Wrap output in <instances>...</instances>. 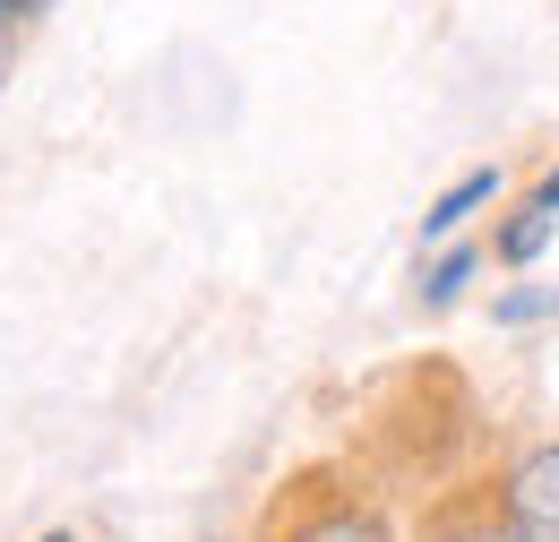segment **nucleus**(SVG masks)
Wrapping results in <instances>:
<instances>
[{
  "instance_id": "f257e3e1",
  "label": "nucleus",
  "mask_w": 559,
  "mask_h": 542,
  "mask_svg": "<svg viewBox=\"0 0 559 542\" xmlns=\"http://www.w3.org/2000/svg\"><path fill=\"white\" fill-rule=\"evenodd\" d=\"M490 517L508 542H559V439H525L490 474Z\"/></svg>"
},
{
  "instance_id": "7ed1b4c3",
  "label": "nucleus",
  "mask_w": 559,
  "mask_h": 542,
  "mask_svg": "<svg viewBox=\"0 0 559 542\" xmlns=\"http://www.w3.org/2000/svg\"><path fill=\"white\" fill-rule=\"evenodd\" d=\"M559 241V207L551 199H534V190H525V199H508L499 207V224H490V259H499V268H543V250H551Z\"/></svg>"
},
{
  "instance_id": "6e6552de",
  "label": "nucleus",
  "mask_w": 559,
  "mask_h": 542,
  "mask_svg": "<svg viewBox=\"0 0 559 542\" xmlns=\"http://www.w3.org/2000/svg\"><path fill=\"white\" fill-rule=\"evenodd\" d=\"M534 199H551V207H559V155L543 164V173H534Z\"/></svg>"
},
{
  "instance_id": "39448f33",
  "label": "nucleus",
  "mask_w": 559,
  "mask_h": 542,
  "mask_svg": "<svg viewBox=\"0 0 559 542\" xmlns=\"http://www.w3.org/2000/svg\"><path fill=\"white\" fill-rule=\"evenodd\" d=\"M474 275H483V250L456 233V241H439V250L414 268V302H421V310H456V302L474 293Z\"/></svg>"
},
{
  "instance_id": "0eeeda50",
  "label": "nucleus",
  "mask_w": 559,
  "mask_h": 542,
  "mask_svg": "<svg viewBox=\"0 0 559 542\" xmlns=\"http://www.w3.org/2000/svg\"><path fill=\"white\" fill-rule=\"evenodd\" d=\"M52 9H61V0H0V26H17V35H26V26H35V17H52Z\"/></svg>"
},
{
  "instance_id": "20e7f679",
  "label": "nucleus",
  "mask_w": 559,
  "mask_h": 542,
  "mask_svg": "<svg viewBox=\"0 0 559 542\" xmlns=\"http://www.w3.org/2000/svg\"><path fill=\"white\" fill-rule=\"evenodd\" d=\"M284 542H396V534H388V517L370 499L336 491V499H301V517L284 526Z\"/></svg>"
},
{
  "instance_id": "1a4fd4ad",
  "label": "nucleus",
  "mask_w": 559,
  "mask_h": 542,
  "mask_svg": "<svg viewBox=\"0 0 559 542\" xmlns=\"http://www.w3.org/2000/svg\"><path fill=\"white\" fill-rule=\"evenodd\" d=\"M9 52H17V26H0V78H9Z\"/></svg>"
},
{
  "instance_id": "423d86ee",
  "label": "nucleus",
  "mask_w": 559,
  "mask_h": 542,
  "mask_svg": "<svg viewBox=\"0 0 559 542\" xmlns=\"http://www.w3.org/2000/svg\"><path fill=\"white\" fill-rule=\"evenodd\" d=\"M559 319V284H508V293H490V328H551Z\"/></svg>"
},
{
  "instance_id": "9d476101",
  "label": "nucleus",
  "mask_w": 559,
  "mask_h": 542,
  "mask_svg": "<svg viewBox=\"0 0 559 542\" xmlns=\"http://www.w3.org/2000/svg\"><path fill=\"white\" fill-rule=\"evenodd\" d=\"M35 542H78V534H70V526H61V534H35Z\"/></svg>"
},
{
  "instance_id": "f03ea898",
  "label": "nucleus",
  "mask_w": 559,
  "mask_h": 542,
  "mask_svg": "<svg viewBox=\"0 0 559 542\" xmlns=\"http://www.w3.org/2000/svg\"><path fill=\"white\" fill-rule=\"evenodd\" d=\"M499 199H508V173H499V164H474V173H456V181H448L439 199L421 207V250L456 241V233H465V224H474L483 207H499Z\"/></svg>"
}]
</instances>
